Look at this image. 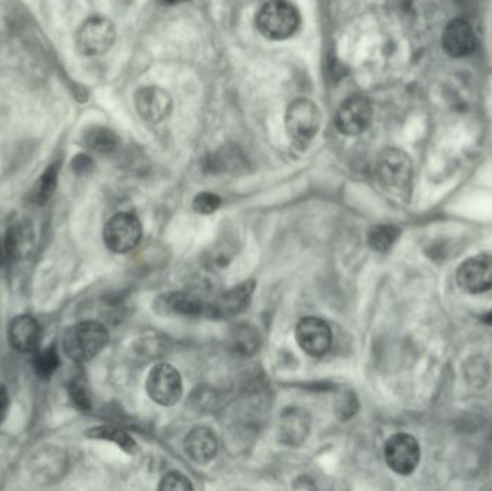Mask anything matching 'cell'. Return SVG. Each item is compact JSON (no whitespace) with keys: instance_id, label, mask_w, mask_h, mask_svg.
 I'll use <instances>...</instances> for the list:
<instances>
[{"instance_id":"1","label":"cell","mask_w":492,"mask_h":491,"mask_svg":"<svg viewBox=\"0 0 492 491\" xmlns=\"http://www.w3.org/2000/svg\"><path fill=\"white\" fill-rule=\"evenodd\" d=\"M108 339V331L101 323H78L64 336V352L73 362H88L106 348Z\"/></svg>"},{"instance_id":"2","label":"cell","mask_w":492,"mask_h":491,"mask_svg":"<svg viewBox=\"0 0 492 491\" xmlns=\"http://www.w3.org/2000/svg\"><path fill=\"white\" fill-rule=\"evenodd\" d=\"M299 22V12L287 0H270L256 16L259 32L271 40L289 39L298 30Z\"/></svg>"},{"instance_id":"3","label":"cell","mask_w":492,"mask_h":491,"mask_svg":"<svg viewBox=\"0 0 492 491\" xmlns=\"http://www.w3.org/2000/svg\"><path fill=\"white\" fill-rule=\"evenodd\" d=\"M287 132L297 144L304 146L317 136L321 127V111L317 104L308 99H298L289 104L285 114Z\"/></svg>"},{"instance_id":"4","label":"cell","mask_w":492,"mask_h":491,"mask_svg":"<svg viewBox=\"0 0 492 491\" xmlns=\"http://www.w3.org/2000/svg\"><path fill=\"white\" fill-rule=\"evenodd\" d=\"M116 42V26L104 16H92L77 33V48L85 56H104Z\"/></svg>"},{"instance_id":"5","label":"cell","mask_w":492,"mask_h":491,"mask_svg":"<svg viewBox=\"0 0 492 491\" xmlns=\"http://www.w3.org/2000/svg\"><path fill=\"white\" fill-rule=\"evenodd\" d=\"M142 228L139 218L130 212L116 213L104 228V241L113 253L125 254L134 250L142 241Z\"/></svg>"},{"instance_id":"6","label":"cell","mask_w":492,"mask_h":491,"mask_svg":"<svg viewBox=\"0 0 492 491\" xmlns=\"http://www.w3.org/2000/svg\"><path fill=\"white\" fill-rule=\"evenodd\" d=\"M147 393L161 407H173L183 395V382L179 371L168 363H159L150 371Z\"/></svg>"},{"instance_id":"7","label":"cell","mask_w":492,"mask_h":491,"mask_svg":"<svg viewBox=\"0 0 492 491\" xmlns=\"http://www.w3.org/2000/svg\"><path fill=\"white\" fill-rule=\"evenodd\" d=\"M377 173L382 184L391 191H403L413 177L412 160L399 149H387L380 154Z\"/></svg>"},{"instance_id":"8","label":"cell","mask_w":492,"mask_h":491,"mask_svg":"<svg viewBox=\"0 0 492 491\" xmlns=\"http://www.w3.org/2000/svg\"><path fill=\"white\" fill-rule=\"evenodd\" d=\"M384 459L394 473L409 476L419 466V443L409 434H396L384 445Z\"/></svg>"},{"instance_id":"9","label":"cell","mask_w":492,"mask_h":491,"mask_svg":"<svg viewBox=\"0 0 492 491\" xmlns=\"http://www.w3.org/2000/svg\"><path fill=\"white\" fill-rule=\"evenodd\" d=\"M372 103L365 96L347 99L336 114V127L344 136H358L370 125Z\"/></svg>"},{"instance_id":"10","label":"cell","mask_w":492,"mask_h":491,"mask_svg":"<svg viewBox=\"0 0 492 491\" xmlns=\"http://www.w3.org/2000/svg\"><path fill=\"white\" fill-rule=\"evenodd\" d=\"M296 338L299 348L303 349L306 355L321 357L332 348V332L325 320L304 317L297 324Z\"/></svg>"},{"instance_id":"11","label":"cell","mask_w":492,"mask_h":491,"mask_svg":"<svg viewBox=\"0 0 492 491\" xmlns=\"http://www.w3.org/2000/svg\"><path fill=\"white\" fill-rule=\"evenodd\" d=\"M456 282L470 294L485 293L492 289L491 255H475L463 261L456 271Z\"/></svg>"},{"instance_id":"12","label":"cell","mask_w":492,"mask_h":491,"mask_svg":"<svg viewBox=\"0 0 492 491\" xmlns=\"http://www.w3.org/2000/svg\"><path fill=\"white\" fill-rule=\"evenodd\" d=\"M154 310L161 315L173 317H208L209 303L194 294L185 291H172L161 294L154 301Z\"/></svg>"},{"instance_id":"13","label":"cell","mask_w":492,"mask_h":491,"mask_svg":"<svg viewBox=\"0 0 492 491\" xmlns=\"http://www.w3.org/2000/svg\"><path fill=\"white\" fill-rule=\"evenodd\" d=\"M255 291V281H248L237 284L227 293L220 294L218 298L209 303L208 317L211 319H229L234 315L244 312L251 303L252 294Z\"/></svg>"},{"instance_id":"14","label":"cell","mask_w":492,"mask_h":491,"mask_svg":"<svg viewBox=\"0 0 492 491\" xmlns=\"http://www.w3.org/2000/svg\"><path fill=\"white\" fill-rule=\"evenodd\" d=\"M135 108L142 120L157 125L172 113L173 99L168 91L151 85L135 92Z\"/></svg>"},{"instance_id":"15","label":"cell","mask_w":492,"mask_h":491,"mask_svg":"<svg viewBox=\"0 0 492 491\" xmlns=\"http://www.w3.org/2000/svg\"><path fill=\"white\" fill-rule=\"evenodd\" d=\"M68 460L59 448L45 447L30 460V474L42 484L58 481L65 474Z\"/></svg>"},{"instance_id":"16","label":"cell","mask_w":492,"mask_h":491,"mask_svg":"<svg viewBox=\"0 0 492 491\" xmlns=\"http://www.w3.org/2000/svg\"><path fill=\"white\" fill-rule=\"evenodd\" d=\"M442 44L449 56L461 58V56H467L474 52L475 47H477V38H475L472 26L467 21L455 19L453 22H449L444 30Z\"/></svg>"},{"instance_id":"17","label":"cell","mask_w":492,"mask_h":491,"mask_svg":"<svg viewBox=\"0 0 492 491\" xmlns=\"http://www.w3.org/2000/svg\"><path fill=\"white\" fill-rule=\"evenodd\" d=\"M218 438L208 426H196L187 434L185 452L196 464H208L218 454Z\"/></svg>"},{"instance_id":"18","label":"cell","mask_w":492,"mask_h":491,"mask_svg":"<svg viewBox=\"0 0 492 491\" xmlns=\"http://www.w3.org/2000/svg\"><path fill=\"white\" fill-rule=\"evenodd\" d=\"M311 418L306 409L289 408L280 419V440L287 445H299L310 433Z\"/></svg>"},{"instance_id":"19","label":"cell","mask_w":492,"mask_h":491,"mask_svg":"<svg viewBox=\"0 0 492 491\" xmlns=\"http://www.w3.org/2000/svg\"><path fill=\"white\" fill-rule=\"evenodd\" d=\"M9 341L19 352L37 350L40 341V327L30 315H18L9 324Z\"/></svg>"},{"instance_id":"20","label":"cell","mask_w":492,"mask_h":491,"mask_svg":"<svg viewBox=\"0 0 492 491\" xmlns=\"http://www.w3.org/2000/svg\"><path fill=\"white\" fill-rule=\"evenodd\" d=\"M35 246V232L28 220H19L9 228L4 241V251L12 260H25L30 257Z\"/></svg>"},{"instance_id":"21","label":"cell","mask_w":492,"mask_h":491,"mask_svg":"<svg viewBox=\"0 0 492 491\" xmlns=\"http://www.w3.org/2000/svg\"><path fill=\"white\" fill-rule=\"evenodd\" d=\"M229 348L232 352L239 356H252L258 352L261 346V338H259L258 331L255 327L251 326L248 323H241L230 331L229 338H228Z\"/></svg>"},{"instance_id":"22","label":"cell","mask_w":492,"mask_h":491,"mask_svg":"<svg viewBox=\"0 0 492 491\" xmlns=\"http://www.w3.org/2000/svg\"><path fill=\"white\" fill-rule=\"evenodd\" d=\"M84 142L88 149L99 151V153H111L118 146L117 134L113 130L102 127V125H95V127L88 129L84 134Z\"/></svg>"},{"instance_id":"23","label":"cell","mask_w":492,"mask_h":491,"mask_svg":"<svg viewBox=\"0 0 492 491\" xmlns=\"http://www.w3.org/2000/svg\"><path fill=\"white\" fill-rule=\"evenodd\" d=\"M401 231L396 225H375L367 234L368 246L377 253H387L396 244Z\"/></svg>"},{"instance_id":"24","label":"cell","mask_w":492,"mask_h":491,"mask_svg":"<svg viewBox=\"0 0 492 491\" xmlns=\"http://www.w3.org/2000/svg\"><path fill=\"white\" fill-rule=\"evenodd\" d=\"M59 163H52L42 177L38 179L37 185L33 187L32 199L38 205H44L52 194H54L56 185H58Z\"/></svg>"},{"instance_id":"25","label":"cell","mask_w":492,"mask_h":491,"mask_svg":"<svg viewBox=\"0 0 492 491\" xmlns=\"http://www.w3.org/2000/svg\"><path fill=\"white\" fill-rule=\"evenodd\" d=\"M90 436L114 441V443L117 444L118 447L123 448L127 452H133L135 450L134 440L128 434H125V431H121V429L102 426V428H95L90 431Z\"/></svg>"},{"instance_id":"26","label":"cell","mask_w":492,"mask_h":491,"mask_svg":"<svg viewBox=\"0 0 492 491\" xmlns=\"http://www.w3.org/2000/svg\"><path fill=\"white\" fill-rule=\"evenodd\" d=\"M58 355L55 346H49L42 352L38 353L35 357V371L40 378H49L56 369H58Z\"/></svg>"},{"instance_id":"27","label":"cell","mask_w":492,"mask_h":491,"mask_svg":"<svg viewBox=\"0 0 492 491\" xmlns=\"http://www.w3.org/2000/svg\"><path fill=\"white\" fill-rule=\"evenodd\" d=\"M220 205H222V199L211 192H202L194 199V212L201 213V215H211V213L216 212Z\"/></svg>"},{"instance_id":"28","label":"cell","mask_w":492,"mask_h":491,"mask_svg":"<svg viewBox=\"0 0 492 491\" xmlns=\"http://www.w3.org/2000/svg\"><path fill=\"white\" fill-rule=\"evenodd\" d=\"M70 395L73 403H75L80 409H82V411H88V409L91 408V398H90L87 385H85L82 379L77 378L71 381Z\"/></svg>"},{"instance_id":"29","label":"cell","mask_w":492,"mask_h":491,"mask_svg":"<svg viewBox=\"0 0 492 491\" xmlns=\"http://www.w3.org/2000/svg\"><path fill=\"white\" fill-rule=\"evenodd\" d=\"M159 490L189 491L194 490V486H192V483H190L187 477L173 471V473L166 474V476L161 478V483L160 486H159Z\"/></svg>"},{"instance_id":"30","label":"cell","mask_w":492,"mask_h":491,"mask_svg":"<svg viewBox=\"0 0 492 491\" xmlns=\"http://www.w3.org/2000/svg\"><path fill=\"white\" fill-rule=\"evenodd\" d=\"M73 170L77 173H87L88 170H91L92 160L88 158L87 154H80L73 161Z\"/></svg>"},{"instance_id":"31","label":"cell","mask_w":492,"mask_h":491,"mask_svg":"<svg viewBox=\"0 0 492 491\" xmlns=\"http://www.w3.org/2000/svg\"><path fill=\"white\" fill-rule=\"evenodd\" d=\"M9 395L4 386L0 385V424L4 422V417L8 414Z\"/></svg>"},{"instance_id":"32","label":"cell","mask_w":492,"mask_h":491,"mask_svg":"<svg viewBox=\"0 0 492 491\" xmlns=\"http://www.w3.org/2000/svg\"><path fill=\"white\" fill-rule=\"evenodd\" d=\"M482 322L487 323L489 326H492V312L487 313V314L482 317Z\"/></svg>"},{"instance_id":"33","label":"cell","mask_w":492,"mask_h":491,"mask_svg":"<svg viewBox=\"0 0 492 491\" xmlns=\"http://www.w3.org/2000/svg\"><path fill=\"white\" fill-rule=\"evenodd\" d=\"M164 2H168V4H183V2H187V0H164Z\"/></svg>"},{"instance_id":"34","label":"cell","mask_w":492,"mask_h":491,"mask_svg":"<svg viewBox=\"0 0 492 491\" xmlns=\"http://www.w3.org/2000/svg\"><path fill=\"white\" fill-rule=\"evenodd\" d=\"M4 260V250H2V244H0V263Z\"/></svg>"}]
</instances>
